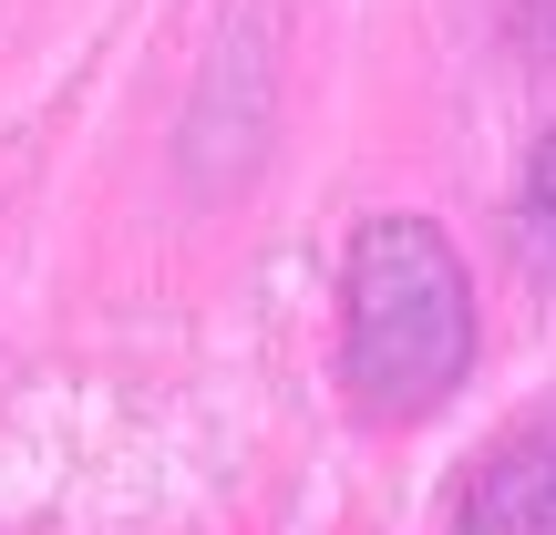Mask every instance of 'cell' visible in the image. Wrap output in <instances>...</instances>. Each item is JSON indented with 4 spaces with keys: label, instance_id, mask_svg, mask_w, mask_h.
<instances>
[{
    "label": "cell",
    "instance_id": "7a4b0ae2",
    "mask_svg": "<svg viewBox=\"0 0 556 535\" xmlns=\"http://www.w3.org/2000/svg\"><path fill=\"white\" fill-rule=\"evenodd\" d=\"M464 535H556V433L495 443L464 484Z\"/></svg>",
    "mask_w": 556,
    "mask_h": 535
},
{
    "label": "cell",
    "instance_id": "6da1fadb",
    "mask_svg": "<svg viewBox=\"0 0 556 535\" xmlns=\"http://www.w3.org/2000/svg\"><path fill=\"white\" fill-rule=\"evenodd\" d=\"M475 360V289L433 217H371L340 268V381L371 422H413Z\"/></svg>",
    "mask_w": 556,
    "mask_h": 535
},
{
    "label": "cell",
    "instance_id": "3957f363",
    "mask_svg": "<svg viewBox=\"0 0 556 535\" xmlns=\"http://www.w3.org/2000/svg\"><path fill=\"white\" fill-rule=\"evenodd\" d=\"M526 217H536V238L556 247V135L536 144V165H526Z\"/></svg>",
    "mask_w": 556,
    "mask_h": 535
}]
</instances>
